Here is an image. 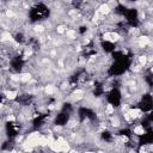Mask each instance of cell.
<instances>
[{
  "mask_svg": "<svg viewBox=\"0 0 153 153\" xmlns=\"http://www.w3.org/2000/svg\"><path fill=\"white\" fill-rule=\"evenodd\" d=\"M103 39L106 42L115 43V42H118L121 39V35L118 32H115V31H105L103 33Z\"/></svg>",
  "mask_w": 153,
  "mask_h": 153,
  "instance_id": "1",
  "label": "cell"
},
{
  "mask_svg": "<svg viewBox=\"0 0 153 153\" xmlns=\"http://www.w3.org/2000/svg\"><path fill=\"white\" fill-rule=\"evenodd\" d=\"M111 10H112V8L109 6V4H108V2H104V4H100L96 11H97L102 17H104V16H108V14L111 12Z\"/></svg>",
  "mask_w": 153,
  "mask_h": 153,
  "instance_id": "2",
  "label": "cell"
},
{
  "mask_svg": "<svg viewBox=\"0 0 153 153\" xmlns=\"http://www.w3.org/2000/svg\"><path fill=\"white\" fill-rule=\"evenodd\" d=\"M18 97V91L17 90H7L5 91V98L8 99V100H14L16 98Z\"/></svg>",
  "mask_w": 153,
  "mask_h": 153,
  "instance_id": "3",
  "label": "cell"
},
{
  "mask_svg": "<svg viewBox=\"0 0 153 153\" xmlns=\"http://www.w3.org/2000/svg\"><path fill=\"white\" fill-rule=\"evenodd\" d=\"M110 123H111V126L112 127H115V128H118L120 126H121V121H120V117L117 116V115H111L110 116Z\"/></svg>",
  "mask_w": 153,
  "mask_h": 153,
  "instance_id": "4",
  "label": "cell"
},
{
  "mask_svg": "<svg viewBox=\"0 0 153 153\" xmlns=\"http://www.w3.org/2000/svg\"><path fill=\"white\" fill-rule=\"evenodd\" d=\"M133 133H134L135 135H137V136H141V135H143V134L146 133V130H145L143 126L137 124V126H135V127L133 128Z\"/></svg>",
  "mask_w": 153,
  "mask_h": 153,
  "instance_id": "5",
  "label": "cell"
},
{
  "mask_svg": "<svg viewBox=\"0 0 153 153\" xmlns=\"http://www.w3.org/2000/svg\"><path fill=\"white\" fill-rule=\"evenodd\" d=\"M30 80H31V73L24 72V73L20 74V79H19L20 82H29Z\"/></svg>",
  "mask_w": 153,
  "mask_h": 153,
  "instance_id": "6",
  "label": "cell"
},
{
  "mask_svg": "<svg viewBox=\"0 0 153 153\" xmlns=\"http://www.w3.org/2000/svg\"><path fill=\"white\" fill-rule=\"evenodd\" d=\"M137 61H139V65H140L141 67H143V66H146L147 62H148V56H147V55H140V56L137 57Z\"/></svg>",
  "mask_w": 153,
  "mask_h": 153,
  "instance_id": "7",
  "label": "cell"
},
{
  "mask_svg": "<svg viewBox=\"0 0 153 153\" xmlns=\"http://www.w3.org/2000/svg\"><path fill=\"white\" fill-rule=\"evenodd\" d=\"M44 92H45V94H48V96H51L54 92H55V86L54 85H47V86H44Z\"/></svg>",
  "mask_w": 153,
  "mask_h": 153,
  "instance_id": "8",
  "label": "cell"
},
{
  "mask_svg": "<svg viewBox=\"0 0 153 153\" xmlns=\"http://www.w3.org/2000/svg\"><path fill=\"white\" fill-rule=\"evenodd\" d=\"M56 31H57L59 33H66L67 29H66V26H65V25H59V26L56 27Z\"/></svg>",
  "mask_w": 153,
  "mask_h": 153,
  "instance_id": "9",
  "label": "cell"
},
{
  "mask_svg": "<svg viewBox=\"0 0 153 153\" xmlns=\"http://www.w3.org/2000/svg\"><path fill=\"white\" fill-rule=\"evenodd\" d=\"M16 153H26V152H24V151H16Z\"/></svg>",
  "mask_w": 153,
  "mask_h": 153,
  "instance_id": "10",
  "label": "cell"
},
{
  "mask_svg": "<svg viewBox=\"0 0 153 153\" xmlns=\"http://www.w3.org/2000/svg\"><path fill=\"white\" fill-rule=\"evenodd\" d=\"M84 153H96V152H92V151H87V152H84Z\"/></svg>",
  "mask_w": 153,
  "mask_h": 153,
  "instance_id": "11",
  "label": "cell"
}]
</instances>
